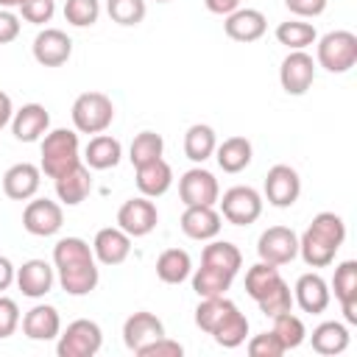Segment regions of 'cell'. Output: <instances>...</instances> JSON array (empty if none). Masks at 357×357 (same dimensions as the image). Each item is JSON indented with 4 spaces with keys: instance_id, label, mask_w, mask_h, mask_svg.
Instances as JSON below:
<instances>
[{
    "instance_id": "1",
    "label": "cell",
    "mask_w": 357,
    "mask_h": 357,
    "mask_svg": "<svg viewBox=\"0 0 357 357\" xmlns=\"http://www.w3.org/2000/svg\"><path fill=\"white\" fill-rule=\"evenodd\" d=\"M53 271L67 296H89L100 282L92 245L81 237H61L53 245Z\"/></svg>"
},
{
    "instance_id": "2",
    "label": "cell",
    "mask_w": 357,
    "mask_h": 357,
    "mask_svg": "<svg viewBox=\"0 0 357 357\" xmlns=\"http://www.w3.org/2000/svg\"><path fill=\"white\" fill-rule=\"evenodd\" d=\"M343 240H346L343 218L335 212H318L298 237V254L310 268H326L332 265Z\"/></svg>"
},
{
    "instance_id": "3",
    "label": "cell",
    "mask_w": 357,
    "mask_h": 357,
    "mask_svg": "<svg viewBox=\"0 0 357 357\" xmlns=\"http://www.w3.org/2000/svg\"><path fill=\"white\" fill-rule=\"evenodd\" d=\"M81 165V145L73 128H53L42 137V162L39 170L47 178H59L61 173Z\"/></svg>"
},
{
    "instance_id": "4",
    "label": "cell",
    "mask_w": 357,
    "mask_h": 357,
    "mask_svg": "<svg viewBox=\"0 0 357 357\" xmlns=\"http://www.w3.org/2000/svg\"><path fill=\"white\" fill-rule=\"evenodd\" d=\"M70 114L78 134H103L114 120V103L103 92H81L73 100Z\"/></svg>"
},
{
    "instance_id": "5",
    "label": "cell",
    "mask_w": 357,
    "mask_h": 357,
    "mask_svg": "<svg viewBox=\"0 0 357 357\" xmlns=\"http://www.w3.org/2000/svg\"><path fill=\"white\" fill-rule=\"evenodd\" d=\"M318 42V67L326 73H349L357 64V36L351 31H329Z\"/></svg>"
},
{
    "instance_id": "6",
    "label": "cell",
    "mask_w": 357,
    "mask_h": 357,
    "mask_svg": "<svg viewBox=\"0 0 357 357\" xmlns=\"http://www.w3.org/2000/svg\"><path fill=\"white\" fill-rule=\"evenodd\" d=\"M100 346H103V329L89 318H78L67 324L64 332H59L56 354L59 357H95Z\"/></svg>"
},
{
    "instance_id": "7",
    "label": "cell",
    "mask_w": 357,
    "mask_h": 357,
    "mask_svg": "<svg viewBox=\"0 0 357 357\" xmlns=\"http://www.w3.org/2000/svg\"><path fill=\"white\" fill-rule=\"evenodd\" d=\"M218 204H220V218H226L231 226H251L262 215V195L245 184L229 187L223 198H218Z\"/></svg>"
},
{
    "instance_id": "8",
    "label": "cell",
    "mask_w": 357,
    "mask_h": 357,
    "mask_svg": "<svg viewBox=\"0 0 357 357\" xmlns=\"http://www.w3.org/2000/svg\"><path fill=\"white\" fill-rule=\"evenodd\" d=\"M64 226V212L61 204L50 198H33L22 209V229L33 237H53Z\"/></svg>"
},
{
    "instance_id": "9",
    "label": "cell",
    "mask_w": 357,
    "mask_h": 357,
    "mask_svg": "<svg viewBox=\"0 0 357 357\" xmlns=\"http://www.w3.org/2000/svg\"><path fill=\"white\" fill-rule=\"evenodd\" d=\"M178 198L184 206H215L220 198L218 178L204 167H190L178 178Z\"/></svg>"
},
{
    "instance_id": "10",
    "label": "cell",
    "mask_w": 357,
    "mask_h": 357,
    "mask_svg": "<svg viewBox=\"0 0 357 357\" xmlns=\"http://www.w3.org/2000/svg\"><path fill=\"white\" fill-rule=\"evenodd\" d=\"M159 223V212H156V204L145 195H137V198H128L123 201V206L117 209V226L128 234V237H145L156 229Z\"/></svg>"
},
{
    "instance_id": "11",
    "label": "cell",
    "mask_w": 357,
    "mask_h": 357,
    "mask_svg": "<svg viewBox=\"0 0 357 357\" xmlns=\"http://www.w3.org/2000/svg\"><path fill=\"white\" fill-rule=\"evenodd\" d=\"M257 254L262 262L271 265H287L298 254V234L287 226H271L257 240Z\"/></svg>"
},
{
    "instance_id": "12",
    "label": "cell",
    "mask_w": 357,
    "mask_h": 357,
    "mask_svg": "<svg viewBox=\"0 0 357 357\" xmlns=\"http://www.w3.org/2000/svg\"><path fill=\"white\" fill-rule=\"evenodd\" d=\"M315 81V61L307 50H290L279 67V84L287 95H304Z\"/></svg>"
},
{
    "instance_id": "13",
    "label": "cell",
    "mask_w": 357,
    "mask_h": 357,
    "mask_svg": "<svg viewBox=\"0 0 357 357\" xmlns=\"http://www.w3.org/2000/svg\"><path fill=\"white\" fill-rule=\"evenodd\" d=\"M301 195V178L290 165H273L265 176V198L276 209H287Z\"/></svg>"
},
{
    "instance_id": "14",
    "label": "cell",
    "mask_w": 357,
    "mask_h": 357,
    "mask_svg": "<svg viewBox=\"0 0 357 357\" xmlns=\"http://www.w3.org/2000/svg\"><path fill=\"white\" fill-rule=\"evenodd\" d=\"M31 50L42 67H61L73 56V39L59 28H45L33 36Z\"/></svg>"
},
{
    "instance_id": "15",
    "label": "cell",
    "mask_w": 357,
    "mask_h": 357,
    "mask_svg": "<svg viewBox=\"0 0 357 357\" xmlns=\"http://www.w3.org/2000/svg\"><path fill=\"white\" fill-rule=\"evenodd\" d=\"M332 301V293H329V284L321 273H301L296 287H293V304H298L304 312L310 315H321Z\"/></svg>"
},
{
    "instance_id": "16",
    "label": "cell",
    "mask_w": 357,
    "mask_h": 357,
    "mask_svg": "<svg viewBox=\"0 0 357 357\" xmlns=\"http://www.w3.org/2000/svg\"><path fill=\"white\" fill-rule=\"evenodd\" d=\"M162 335H165V324H162L153 312H148V310H139V312L128 315L126 324H123V343H126V349L134 351V354H137L142 346H148V343H153L156 337H162Z\"/></svg>"
},
{
    "instance_id": "17",
    "label": "cell",
    "mask_w": 357,
    "mask_h": 357,
    "mask_svg": "<svg viewBox=\"0 0 357 357\" xmlns=\"http://www.w3.org/2000/svg\"><path fill=\"white\" fill-rule=\"evenodd\" d=\"M50 131V114L42 103H25L11 117V134L20 142H36Z\"/></svg>"
},
{
    "instance_id": "18",
    "label": "cell",
    "mask_w": 357,
    "mask_h": 357,
    "mask_svg": "<svg viewBox=\"0 0 357 357\" xmlns=\"http://www.w3.org/2000/svg\"><path fill=\"white\" fill-rule=\"evenodd\" d=\"M42 170L31 162H17L3 173V192L11 201H31L39 192Z\"/></svg>"
},
{
    "instance_id": "19",
    "label": "cell",
    "mask_w": 357,
    "mask_h": 357,
    "mask_svg": "<svg viewBox=\"0 0 357 357\" xmlns=\"http://www.w3.org/2000/svg\"><path fill=\"white\" fill-rule=\"evenodd\" d=\"M92 254L100 265H123L131 254V237L120 226H106L95 234Z\"/></svg>"
},
{
    "instance_id": "20",
    "label": "cell",
    "mask_w": 357,
    "mask_h": 357,
    "mask_svg": "<svg viewBox=\"0 0 357 357\" xmlns=\"http://www.w3.org/2000/svg\"><path fill=\"white\" fill-rule=\"evenodd\" d=\"M181 231L190 237V240H215L220 234V226H223V218L215 206H184V215H181Z\"/></svg>"
},
{
    "instance_id": "21",
    "label": "cell",
    "mask_w": 357,
    "mask_h": 357,
    "mask_svg": "<svg viewBox=\"0 0 357 357\" xmlns=\"http://www.w3.org/2000/svg\"><path fill=\"white\" fill-rule=\"evenodd\" d=\"M17 287L22 290V296L28 298H42L53 290V282H56V273L53 268L45 262V259H28L17 268V276H14Z\"/></svg>"
},
{
    "instance_id": "22",
    "label": "cell",
    "mask_w": 357,
    "mask_h": 357,
    "mask_svg": "<svg viewBox=\"0 0 357 357\" xmlns=\"http://www.w3.org/2000/svg\"><path fill=\"white\" fill-rule=\"evenodd\" d=\"M22 332L28 340L45 343V340H56L61 332V315L56 307L50 304H36L22 315Z\"/></svg>"
},
{
    "instance_id": "23",
    "label": "cell",
    "mask_w": 357,
    "mask_h": 357,
    "mask_svg": "<svg viewBox=\"0 0 357 357\" xmlns=\"http://www.w3.org/2000/svg\"><path fill=\"white\" fill-rule=\"evenodd\" d=\"M223 31H226L229 39L248 45V42H257V39L265 36L268 20H265V14L257 11V8H237V11H231V14L226 17Z\"/></svg>"
},
{
    "instance_id": "24",
    "label": "cell",
    "mask_w": 357,
    "mask_h": 357,
    "mask_svg": "<svg viewBox=\"0 0 357 357\" xmlns=\"http://www.w3.org/2000/svg\"><path fill=\"white\" fill-rule=\"evenodd\" d=\"M332 287H335V298L340 301L346 324L354 326L357 324V262L354 259H346L335 268Z\"/></svg>"
},
{
    "instance_id": "25",
    "label": "cell",
    "mask_w": 357,
    "mask_h": 357,
    "mask_svg": "<svg viewBox=\"0 0 357 357\" xmlns=\"http://www.w3.org/2000/svg\"><path fill=\"white\" fill-rule=\"evenodd\" d=\"M123 159V145L112 134H95L84 148V162L89 170H109L117 167Z\"/></svg>"
},
{
    "instance_id": "26",
    "label": "cell",
    "mask_w": 357,
    "mask_h": 357,
    "mask_svg": "<svg viewBox=\"0 0 357 357\" xmlns=\"http://www.w3.org/2000/svg\"><path fill=\"white\" fill-rule=\"evenodd\" d=\"M173 187V167L165 159H153L137 167V190L145 198H159Z\"/></svg>"
},
{
    "instance_id": "27",
    "label": "cell",
    "mask_w": 357,
    "mask_h": 357,
    "mask_svg": "<svg viewBox=\"0 0 357 357\" xmlns=\"http://www.w3.org/2000/svg\"><path fill=\"white\" fill-rule=\"evenodd\" d=\"M56 181V195L61 204L67 206H78L89 192H92V176H89V167L86 165H75L73 170L61 173Z\"/></svg>"
},
{
    "instance_id": "28",
    "label": "cell",
    "mask_w": 357,
    "mask_h": 357,
    "mask_svg": "<svg viewBox=\"0 0 357 357\" xmlns=\"http://www.w3.org/2000/svg\"><path fill=\"white\" fill-rule=\"evenodd\" d=\"M310 343H312V351H318L324 357L343 354L349 349V329L340 321H324V324H318L312 329Z\"/></svg>"
},
{
    "instance_id": "29",
    "label": "cell",
    "mask_w": 357,
    "mask_h": 357,
    "mask_svg": "<svg viewBox=\"0 0 357 357\" xmlns=\"http://www.w3.org/2000/svg\"><path fill=\"white\" fill-rule=\"evenodd\" d=\"M251 156H254V148L245 137H229L223 139L218 148H215V159L220 165L223 173H240L251 165Z\"/></svg>"
},
{
    "instance_id": "30",
    "label": "cell",
    "mask_w": 357,
    "mask_h": 357,
    "mask_svg": "<svg viewBox=\"0 0 357 357\" xmlns=\"http://www.w3.org/2000/svg\"><path fill=\"white\" fill-rule=\"evenodd\" d=\"M215 148H218V137H215L212 126L195 123V126L187 128V134H184V153H187L190 162L204 165L209 156H215Z\"/></svg>"
},
{
    "instance_id": "31",
    "label": "cell",
    "mask_w": 357,
    "mask_h": 357,
    "mask_svg": "<svg viewBox=\"0 0 357 357\" xmlns=\"http://www.w3.org/2000/svg\"><path fill=\"white\" fill-rule=\"evenodd\" d=\"M192 273V259L184 248H167L156 257V276L165 284H181Z\"/></svg>"
},
{
    "instance_id": "32",
    "label": "cell",
    "mask_w": 357,
    "mask_h": 357,
    "mask_svg": "<svg viewBox=\"0 0 357 357\" xmlns=\"http://www.w3.org/2000/svg\"><path fill=\"white\" fill-rule=\"evenodd\" d=\"M234 307H237V304H234L231 298H226V296H206V298H201L198 307H195V326H198L201 332L212 335V332L220 326V321H223Z\"/></svg>"
},
{
    "instance_id": "33",
    "label": "cell",
    "mask_w": 357,
    "mask_h": 357,
    "mask_svg": "<svg viewBox=\"0 0 357 357\" xmlns=\"http://www.w3.org/2000/svg\"><path fill=\"white\" fill-rule=\"evenodd\" d=\"M201 262L204 265H212V268H220L231 276L240 273V265H243V254L234 243L229 240H212L209 245H204V254H201Z\"/></svg>"
},
{
    "instance_id": "34",
    "label": "cell",
    "mask_w": 357,
    "mask_h": 357,
    "mask_svg": "<svg viewBox=\"0 0 357 357\" xmlns=\"http://www.w3.org/2000/svg\"><path fill=\"white\" fill-rule=\"evenodd\" d=\"M192 290L198 293V298H206V296H226V290L231 287L234 276L220 271V268H212V265H204L195 268L192 273Z\"/></svg>"
},
{
    "instance_id": "35",
    "label": "cell",
    "mask_w": 357,
    "mask_h": 357,
    "mask_svg": "<svg viewBox=\"0 0 357 357\" xmlns=\"http://www.w3.org/2000/svg\"><path fill=\"white\" fill-rule=\"evenodd\" d=\"M276 39H279V45H284L287 50H304V47H310V45L318 39V31H315L312 22L287 20V22H279V25H276Z\"/></svg>"
},
{
    "instance_id": "36",
    "label": "cell",
    "mask_w": 357,
    "mask_h": 357,
    "mask_svg": "<svg viewBox=\"0 0 357 357\" xmlns=\"http://www.w3.org/2000/svg\"><path fill=\"white\" fill-rule=\"evenodd\" d=\"M212 337H215V343L223 346V349H237V346H243L245 337H248V318L234 307V310L220 321V326L212 332Z\"/></svg>"
},
{
    "instance_id": "37",
    "label": "cell",
    "mask_w": 357,
    "mask_h": 357,
    "mask_svg": "<svg viewBox=\"0 0 357 357\" xmlns=\"http://www.w3.org/2000/svg\"><path fill=\"white\" fill-rule=\"evenodd\" d=\"M276 282H282V273H279V265H271V262H254L248 271H245V293L259 301Z\"/></svg>"
},
{
    "instance_id": "38",
    "label": "cell",
    "mask_w": 357,
    "mask_h": 357,
    "mask_svg": "<svg viewBox=\"0 0 357 357\" xmlns=\"http://www.w3.org/2000/svg\"><path fill=\"white\" fill-rule=\"evenodd\" d=\"M271 321H273L271 332L279 337V343L284 346V351L298 349L307 340V326H304V321L298 315H293V310H287V312H282V315H276Z\"/></svg>"
},
{
    "instance_id": "39",
    "label": "cell",
    "mask_w": 357,
    "mask_h": 357,
    "mask_svg": "<svg viewBox=\"0 0 357 357\" xmlns=\"http://www.w3.org/2000/svg\"><path fill=\"white\" fill-rule=\"evenodd\" d=\"M162 153H165V139L156 131H139L131 139V148H128V159H131L134 167L148 165L153 159H162Z\"/></svg>"
},
{
    "instance_id": "40",
    "label": "cell",
    "mask_w": 357,
    "mask_h": 357,
    "mask_svg": "<svg viewBox=\"0 0 357 357\" xmlns=\"http://www.w3.org/2000/svg\"><path fill=\"white\" fill-rule=\"evenodd\" d=\"M106 11L112 17V22L123 25V28H131V25H139L145 20V0H106Z\"/></svg>"
},
{
    "instance_id": "41",
    "label": "cell",
    "mask_w": 357,
    "mask_h": 357,
    "mask_svg": "<svg viewBox=\"0 0 357 357\" xmlns=\"http://www.w3.org/2000/svg\"><path fill=\"white\" fill-rule=\"evenodd\" d=\"M257 304H259V312H262V315L276 318V315L293 310V290H290V284L282 279V282H276V284H273Z\"/></svg>"
},
{
    "instance_id": "42",
    "label": "cell",
    "mask_w": 357,
    "mask_h": 357,
    "mask_svg": "<svg viewBox=\"0 0 357 357\" xmlns=\"http://www.w3.org/2000/svg\"><path fill=\"white\" fill-rule=\"evenodd\" d=\"M100 17V3L98 0H67L64 3V20L75 28H89Z\"/></svg>"
},
{
    "instance_id": "43",
    "label": "cell",
    "mask_w": 357,
    "mask_h": 357,
    "mask_svg": "<svg viewBox=\"0 0 357 357\" xmlns=\"http://www.w3.org/2000/svg\"><path fill=\"white\" fill-rule=\"evenodd\" d=\"M20 14H22V20L31 22V25H45V22H50L53 14H56V0H22Z\"/></svg>"
},
{
    "instance_id": "44",
    "label": "cell",
    "mask_w": 357,
    "mask_h": 357,
    "mask_svg": "<svg viewBox=\"0 0 357 357\" xmlns=\"http://www.w3.org/2000/svg\"><path fill=\"white\" fill-rule=\"evenodd\" d=\"M248 354L251 357H282L284 346L279 343V337L273 332H262V335H254L248 340Z\"/></svg>"
},
{
    "instance_id": "45",
    "label": "cell",
    "mask_w": 357,
    "mask_h": 357,
    "mask_svg": "<svg viewBox=\"0 0 357 357\" xmlns=\"http://www.w3.org/2000/svg\"><path fill=\"white\" fill-rule=\"evenodd\" d=\"M17 326H20V307L14 298L0 293V340L11 337L17 332Z\"/></svg>"
},
{
    "instance_id": "46",
    "label": "cell",
    "mask_w": 357,
    "mask_h": 357,
    "mask_svg": "<svg viewBox=\"0 0 357 357\" xmlns=\"http://www.w3.org/2000/svg\"><path fill=\"white\" fill-rule=\"evenodd\" d=\"M181 354H184V346L178 340H170L167 335L156 337L153 343H148L137 351V357H181Z\"/></svg>"
},
{
    "instance_id": "47",
    "label": "cell",
    "mask_w": 357,
    "mask_h": 357,
    "mask_svg": "<svg viewBox=\"0 0 357 357\" xmlns=\"http://www.w3.org/2000/svg\"><path fill=\"white\" fill-rule=\"evenodd\" d=\"M326 3L329 0H284L287 11L296 14L298 20H307V17H321L326 11Z\"/></svg>"
},
{
    "instance_id": "48",
    "label": "cell",
    "mask_w": 357,
    "mask_h": 357,
    "mask_svg": "<svg viewBox=\"0 0 357 357\" xmlns=\"http://www.w3.org/2000/svg\"><path fill=\"white\" fill-rule=\"evenodd\" d=\"M20 36V17L11 8H0V45H8Z\"/></svg>"
},
{
    "instance_id": "49",
    "label": "cell",
    "mask_w": 357,
    "mask_h": 357,
    "mask_svg": "<svg viewBox=\"0 0 357 357\" xmlns=\"http://www.w3.org/2000/svg\"><path fill=\"white\" fill-rule=\"evenodd\" d=\"M204 6H206V11H212V14L229 17L231 11L240 8V0H204Z\"/></svg>"
},
{
    "instance_id": "50",
    "label": "cell",
    "mask_w": 357,
    "mask_h": 357,
    "mask_svg": "<svg viewBox=\"0 0 357 357\" xmlns=\"http://www.w3.org/2000/svg\"><path fill=\"white\" fill-rule=\"evenodd\" d=\"M14 276H17V268L11 265V259L8 257H0V293L14 284Z\"/></svg>"
},
{
    "instance_id": "51",
    "label": "cell",
    "mask_w": 357,
    "mask_h": 357,
    "mask_svg": "<svg viewBox=\"0 0 357 357\" xmlns=\"http://www.w3.org/2000/svg\"><path fill=\"white\" fill-rule=\"evenodd\" d=\"M11 117H14V103H11V98L0 89V131L11 123Z\"/></svg>"
},
{
    "instance_id": "52",
    "label": "cell",
    "mask_w": 357,
    "mask_h": 357,
    "mask_svg": "<svg viewBox=\"0 0 357 357\" xmlns=\"http://www.w3.org/2000/svg\"><path fill=\"white\" fill-rule=\"evenodd\" d=\"M22 0H0V8H20Z\"/></svg>"
},
{
    "instance_id": "53",
    "label": "cell",
    "mask_w": 357,
    "mask_h": 357,
    "mask_svg": "<svg viewBox=\"0 0 357 357\" xmlns=\"http://www.w3.org/2000/svg\"><path fill=\"white\" fill-rule=\"evenodd\" d=\"M156 3H170V0H156Z\"/></svg>"
}]
</instances>
